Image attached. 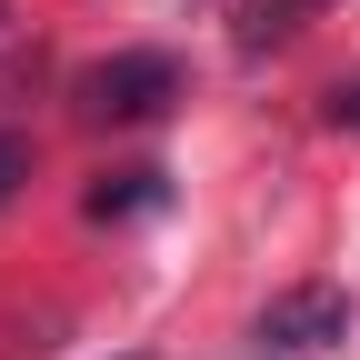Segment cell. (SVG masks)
<instances>
[{"mask_svg": "<svg viewBox=\"0 0 360 360\" xmlns=\"http://www.w3.org/2000/svg\"><path fill=\"white\" fill-rule=\"evenodd\" d=\"M80 101H90V120H160L180 101V70H170V51H110L80 80Z\"/></svg>", "mask_w": 360, "mask_h": 360, "instance_id": "obj_1", "label": "cell"}, {"mask_svg": "<svg viewBox=\"0 0 360 360\" xmlns=\"http://www.w3.org/2000/svg\"><path fill=\"white\" fill-rule=\"evenodd\" d=\"M350 340V290L340 281H310V290H281L260 310V350H330Z\"/></svg>", "mask_w": 360, "mask_h": 360, "instance_id": "obj_2", "label": "cell"}, {"mask_svg": "<svg viewBox=\"0 0 360 360\" xmlns=\"http://www.w3.org/2000/svg\"><path fill=\"white\" fill-rule=\"evenodd\" d=\"M170 191H160V170H110L101 191H90V220H141V210H160Z\"/></svg>", "mask_w": 360, "mask_h": 360, "instance_id": "obj_3", "label": "cell"}, {"mask_svg": "<svg viewBox=\"0 0 360 360\" xmlns=\"http://www.w3.org/2000/svg\"><path fill=\"white\" fill-rule=\"evenodd\" d=\"M20 180H30V141H20V130H0V200L20 191Z\"/></svg>", "mask_w": 360, "mask_h": 360, "instance_id": "obj_4", "label": "cell"}, {"mask_svg": "<svg viewBox=\"0 0 360 360\" xmlns=\"http://www.w3.org/2000/svg\"><path fill=\"white\" fill-rule=\"evenodd\" d=\"M330 120H360V80H340V90H330Z\"/></svg>", "mask_w": 360, "mask_h": 360, "instance_id": "obj_5", "label": "cell"}, {"mask_svg": "<svg viewBox=\"0 0 360 360\" xmlns=\"http://www.w3.org/2000/svg\"><path fill=\"white\" fill-rule=\"evenodd\" d=\"M130 360H141V350H130Z\"/></svg>", "mask_w": 360, "mask_h": 360, "instance_id": "obj_6", "label": "cell"}]
</instances>
